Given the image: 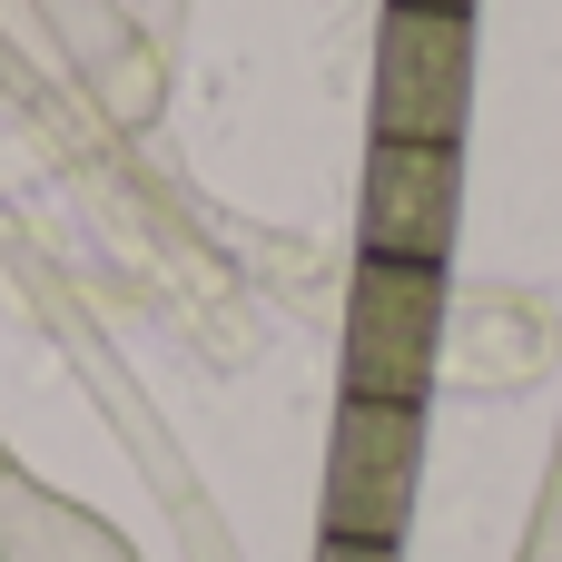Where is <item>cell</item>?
Masks as SVG:
<instances>
[{
	"mask_svg": "<svg viewBox=\"0 0 562 562\" xmlns=\"http://www.w3.org/2000/svg\"><path fill=\"white\" fill-rule=\"evenodd\" d=\"M415 474H425V405L346 395L336 435H326V543H385V553H405Z\"/></svg>",
	"mask_w": 562,
	"mask_h": 562,
	"instance_id": "1",
	"label": "cell"
},
{
	"mask_svg": "<svg viewBox=\"0 0 562 562\" xmlns=\"http://www.w3.org/2000/svg\"><path fill=\"white\" fill-rule=\"evenodd\" d=\"M435 336H445V267L366 257L346 296V395L375 405H425L435 385Z\"/></svg>",
	"mask_w": 562,
	"mask_h": 562,
	"instance_id": "2",
	"label": "cell"
},
{
	"mask_svg": "<svg viewBox=\"0 0 562 562\" xmlns=\"http://www.w3.org/2000/svg\"><path fill=\"white\" fill-rule=\"evenodd\" d=\"M454 207H464L454 138H375V158H366V257L445 267Z\"/></svg>",
	"mask_w": 562,
	"mask_h": 562,
	"instance_id": "3",
	"label": "cell"
},
{
	"mask_svg": "<svg viewBox=\"0 0 562 562\" xmlns=\"http://www.w3.org/2000/svg\"><path fill=\"white\" fill-rule=\"evenodd\" d=\"M464 49H474V10H395L375 138H454L464 128V79H474Z\"/></svg>",
	"mask_w": 562,
	"mask_h": 562,
	"instance_id": "4",
	"label": "cell"
},
{
	"mask_svg": "<svg viewBox=\"0 0 562 562\" xmlns=\"http://www.w3.org/2000/svg\"><path fill=\"white\" fill-rule=\"evenodd\" d=\"M316 562H405V553H385V543H316Z\"/></svg>",
	"mask_w": 562,
	"mask_h": 562,
	"instance_id": "5",
	"label": "cell"
}]
</instances>
